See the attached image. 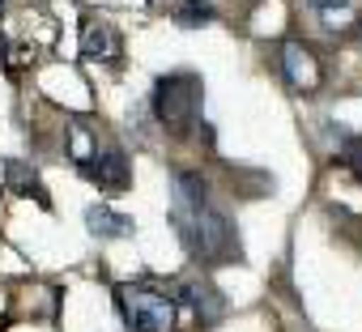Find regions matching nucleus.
Instances as JSON below:
<instances>
[{
	"mask_svg": "<svg viewBox=\"0 0 362 332\" xmlns=\"http://www.w3.org/2000/svg\"><path fill=\"white\" fill-rule=\"evenodd\" d=\"M311 9L320 13V22H324L328 30H345L349 22H358L362 0H311Z\"/></svg>",
	"mask_w": 362,
	"mask_h": 332,
	"instance_id": "9",
	"label": "nucleus"
},
{
	"mask_svg": "<svg viewBox=\"0 0 362 332\" xmlns=\"http://www.w3.org/2000/svg\"><path fill=\"white\" fill-rule=\"evenodd\" d=\"M0 18H5V0H0Z\"/></svg>",
	"mask_w": 362,
	"mask_h": 332,
	"instance_id": "15",
	"label": "nucleus"
},
{
	"mask_svg": "<svg viewBox=\"0 0 362 332\" xmlns=\"http://www.w3.org/2000/svg\"><path fill=\"white\" fill-rule=\"evenodd\" d=\"M81 56L86 60H119V35L115 26H107L103 18H86L81 22Z\"/></svg>",
	"mask_w": 362,
	"mask_h": 332,
	"instance_id": "6",
	"label": "nucleus"
},
{
	"mask_svg": "<svg viewBox=\"0 0 362 332\" xmlns=\"http://www.w3.org/2000/svg\"><path fill=\"white\" fill-rule=\"evenodd\" d=\"M5 56H9V39H5V35H0V60H5Z\"/></svg>",
	"mask_w": 362,
	"mask_h": 332,
	"instance_id": "14",
	"label": "nucleus"
},
{
	"mask_svg": "<svg viewBox=\"0 0 362 332\" xmlns=\"http://www.w3.org/2000/svg\"><path fill=\"white\" fill-rule=\"evenodd\" d=\"M175 196H179V205H201V201H209V184L197 171H179L175 175Z\"/></svg>",
	"mask_w": 362,
	"mask_h": 332,
	"instance_id": "11",
	"label": "nucleus"
},
{
	"mask_svg": "<svg viewBox=\"0 0 362 332\" xmlns=\"http://www.w3.org/2000/svg\"><path fill=\"white\" fill-rule=\"evenodd\" d=\"M86 226H90V235H98V239H124V235L132 230V222H128L124 213L107 209V205H90Z\"/></svg>",
	"mask_w": 362,
	"mask_h": 332,
	"instance_id": "8",
	"label": "nucleus"
},
{
	"mask_svg": "<svg viewBox=\"0 0 362 332\" xmlns=\"http://www.w3.org/2000/svg\"><path fill=\"white\" fill-rule=\"evenodd\" d=\"M201 77L192 73H166L158 85H153V115L162 128L170 132H188L197 128V115H201Z\"/></svg>",
	"mask_w": 362,
	"mask_h": 332,
	"instance_id": "2",
	"label": "nucleus"
},
{
	"mask_svg": "<svg viewBox=\"0 0 362 332\" xmlns=\"http://www.w3.org/2000/svg\"><path fill=\"white\" fill-rule=\"evenodd\" d=\"M119 315L132 332H170L175 328V298L153 285H119Z\"/></svg>",
	"mask_w": 362,
	"mask_h": 332,
	"instance_id": "3",
	"label": "nucleus"
},
{
	"mask_svg": "<svg viewBox=\"0 0 362 332\" xmlns=\"http://www.w3.org/2000/svg\"><path fill=\"white\" fill-rule=\"evenodd\" d=\"M5 188L18 192V196H35L39 205H47V188L39 184V171H35L30 162H18V158L5 162Z\"/></svg>",
	"mask_w": 362,
	"mask_h": 332,
	"instance_id": "7",
	"label": "nucleus"
},
{
	"mask_svg": "<svg viewBox=\"0 0 362 332\" xmlns=\"http://www.w3.org/2000/svg\"><path fill=\"white\" fill-rule=\"evenodd\" d=\"M81 175L86 179H94L98 188H107V192H119V188H128V158L111 145V149H94L86 162H81Z\"/></svg>",
	"mask_w": 362,
	"mask_h": 332,
	"instance_id": "5",
	"label": "nucleus"
},
{
	"mask_svg": "<svg viewBox=\"0 0 362 332\" xmlns=\"http://www.w3.org/2000/svg\"><path fill=\"white\" fill-rule=\"evenodd\" d=\"M281 77L290 81V90L298 94H315L324 73H320V60L311 56V47L303 43H281Z\"/></svg>",
	"mask_w": 362,
	"mask_h": 332,
	"instance_id": "4",
	"label": "nucleus"
},
{
	"mask_svg": "<svg viewBox=\"0 0 362 332\" xmlns=\"http://www.w3.org/2000/svg\"><path fill=\"white\" fill-rule=\"evenodd\" d=\"M175 222H179V230H184V243L192 247V256H201V260L239 256V243H235V230H230L226 213H218L209 201H201V205H179L175 209Z\"/></svg>",
	"mask_w": 362,
	"mask_h": 332,
	"instance_id": "1",
	"label": "nucleus"
},
{
	"mask_svg": "<svg viewBox=\"0 0 362 332\" xmlns=\"http://www.w3.org/2000/svg\"><path fill=\"white\" fill-rule=\"evenodd\" d=\"M179 298H184V307H192L197 315H205V319H218V311H222V302H218V294L214 290H205V285H184L179 290Z\"/></svg>",
	"mask_w": 362,
	"mask_h": 332,
	"instance_id": "10",
	"label": "nucleus"
},
{
	"mask_svg": "<svg viewBox=\"0 0 362 332\" xmlns=\"http://www.w3.org/2000/svg\"><path fill=\"white\" fill-rule=\"evenodd\" d=\"M341 162L349 166V175L362 184V136H349V141L341 145Z\"/></svg>",
	"mask_w": 362,
	"mask_h": 332,
	"instance_id": "13",
	"label": "nucleus"
},
{
	"mask_svg": "<svg viewBox=\"0 0 362 332\" xmlns=\"http://www.w3.org/2000/svg\"><path fill=\"white\" fill-rule=\"evenodd\" d=\"M175 22H179V26H201V22H214V5H209V0H184V5L175 9Z\"/></svg>",
	"mask_w": 362,
	"mask_h": 332,
	"instance_id": "12",
	"label": "nucleus"
}]
</instances>
